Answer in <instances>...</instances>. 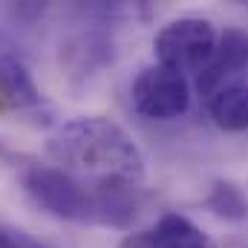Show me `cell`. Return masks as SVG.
I'll return each mask as SVG.
<instances>
[{"mask_svg": "<svg viewBox=\"0 0 248 248\" xmlns=\"http://www.w3.org/2000/svg\"><path fill=\"white\" fill-rule=\"evenodd\" d=\"M46 150L58 168L87 185L139 187L144 179V156L133 136L101 116H81L61 124Z\"/></svg>", "mask_w": 248, "mask_h": 248, "instance_id": "cell-1", "label": "cell"}, {"mask_svg": "<svg viewBox=\"0 0 248 248\" xmlns=\"http://www.w3.org/2000/svg\"><path fill=\"white\" fill-rule=\"evenodd\" d=\"M26 196L49 217L78 225H101L98 190L55 165H26L20 173Z\"/></svg>", "mask_w": 248, "mask_h": 248, "instance_id": "cell-2", "label": "cell"}, {"mask_svg": "<svg viewBox=\"0 0 248 248\" xmlns=\"http://www.w3.org/2000/svg\"><path fill=\"white\" fill-rule=\"evenodd\" d=\"M219 44V35L211 20L205 17H179L165 23L156 38H153V52L156 63L168 66L179 75L185 72H199L214 58Z\"/></svg>", "mask_w": 248, "mask_h": 248, "instance_id": "cell-3", "label": "cell"}, {"mask_svg": "<svg viewBox=\"0 0 248 248\" xmlns=\"http://www.w3.org/2000/svg\"><path fill=\"white\" fill-rule=\"evenodd\" d=\"M133 110L150 122H173L185 116L190 107V87L187 78L168 69V66H144L133 87H130Z\"/></svg>", "mask_w": 248, "mask_h": 248, "instance_id": "cell-4", "label": "cell"}, {"mask_svg": "<svg viewBox=\"0 0 248 248\" xmlns=\"http://www.w3.org/2000/svg\"><path fill=\"white\" fill-rule=\"evenodd\" d=\"M246 69H248V32L246 29H237V26H228L219 35L214 58L208 61L205 69H199L196 87H199L202 95L211 98L217 90L228 87V81L234 75L246 72Z\"/></svg>", "mask_w": 248, "mask_h": 248, "instance_id": "cell-5", "label": "cell"}, {"mask_svg": "<svg viewBox=\"0 0 248 248\" xmlns=\"http://www.w3.org/2000/svg\"><path fill=\"white\" fill-rule=\"evenodd\" d=\"M0 104L17 113H38L41 107H46L29 66L17 52H12V46L0 44Z\"/></svg>", "mask_w": 248, "mask_h": 248, "instance_id": "cell-6", "label": "cell"}, {"mask_svg": "<svg viewBox=\"0 0 248 248\" xmlns=\"http://www.w3.org/2000/svg\"><path fill=\"white\" fill-rule=\"evenodd\" d=\"M150 248H214V240L182 214H165L147 231Z\"/></svg>", "mask_w": 248, "mask_h": 248, "instance_id": "cell-7", "label": "cell"}, {"mask_svg": "<svg viewBox=\"0 0 248 248\" xmlns=\"http://www.w3.org/2000/svg\"><path fill=\"white\" fill-rule=\"evenodd\" d=\"M208 113L219 130H228V133L248 130V87L228 84V87L217 90L208 98Z\"/></svg>", "mask_w": 248, "mask_h": 248, "instance_id": "cell-8", "label": "cell"}, {"mask_svg": "<svg viewBox=\"0 0 248 248\" xmlns=\"http://www.w3.org/2000/svg\"><path fill=\"white\" fill-rule=\"evenodd\" d=\"M205 208L225 222H246L248 219V196L243 193V187L225 179H217L208 196H205Z\"/></svg>", "mask_w": 248, "mask_h": 248, "instance_id": "cell-9", "label": "cell"}, {"mask_svg": "<svg viewBox=\"0 0 248 248\" xmlns=\"http://www.w3.org/2000/svg\"><path fill=\"white\" fill-rule=\"evenodd\" d=\"M0 248H46V246L38 243L32 234H26V231H20V228L3 225V228H0Z\"/></svg>", "mask_w": 248, "mask_h": 248, "instance_id": "cell-10", "label": "cell"}]
</instances>
